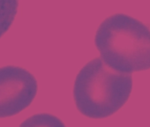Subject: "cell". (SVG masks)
Returning <instances> with one entry per match:
<instances>
[{"label":"cell","mask_w":150,"mask_h":127,"mask_svg":"<svg viewBox=\"0 0 150 127\" xmlns=\"http://www.w3.org/2000/svg\"><path fill=\"white\" fill-rule=\"evenodd\" d=\"M36 79L25 68H0V118L15 116L27 109L37 93Z\"/></svg>","instance_id":"3957f363"},{"label":"cell","mask_w":150,"mask_h":127,"mask_svg":"<svg viewBox=\"0 0 150 127\" xmlns=\"http://www.w3.org/2000/svg\"><path fill=\"white\" fill-rule=\"evenodd\" d=\"M132 89L131 74L110 68L100 57L90 60L80 71L73 87L77 109L94 119L108 117L128 101Z\"/></svg>","instance_id":"7a4b0ae2"},{"label":"cell","mask_w":150,"mask_h":127,"mask_svg":"<svg viewBox=\"0 0 150 127\" xmlns=\"http://www.w3.org/2000/svg\"><path fill=\"white\" fill-rule=\"evenodd\" d=\"M102 60L112 70L131 74L150 69V28L123 13L106 18L95 38Z\"/></svg>","instance_id":"6da1fadb"},{"label":"cell","mask_w":150,"mask_h":127,"mask_svg":"<svg viewBox=\"0 0 150 127\" xmlns=\"http://www.w3.org/2000/svg\"><path fill=\"white\" fill-rule=\"evenodd\" d=\"M19 6V0H0V38L12 26Z\"/></svg>","instance_id":"277c9868"},{"label":"cell","mask_w":150,"mask_h":127,"mask_svg":"<svg viewBox=\"0 0 150 127\" xmlns=\"http://www.w3.org/2000/svg\"><path fill=\"white\" fill-rule=\"evenodd\" d=\"M20 127H66L57 116L49 113L35 114L27 118Z\"/></svg>","instance_id":"5b68a950"}]
</instances>
